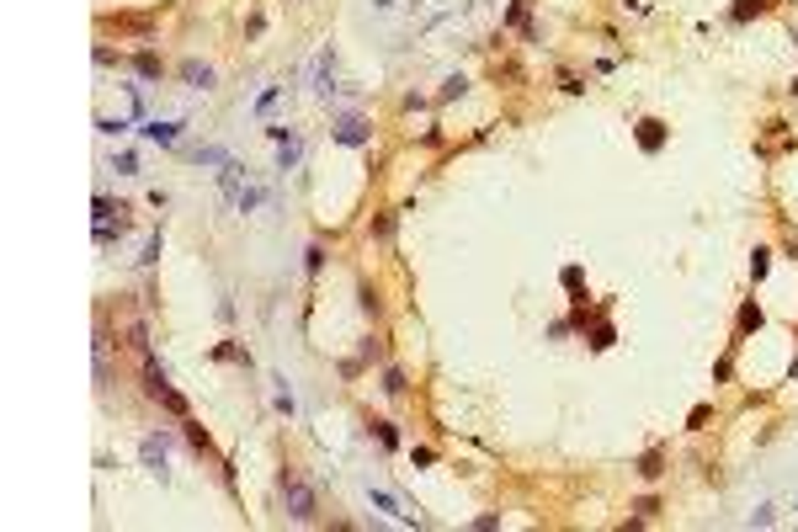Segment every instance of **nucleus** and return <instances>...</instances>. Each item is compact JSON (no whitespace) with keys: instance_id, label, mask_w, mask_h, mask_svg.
Segmentation results:
<instances>
[{"instance_id":"6e6552de","label":"nucleus","mask_w":798,"mask_h":532,"mask_svg":"<svg viewBox=\"0 0 798 532\" xmlns=\"http://www.w3.org/2000/svg\"><path fill=\"white\" fill-rule=\"evenodd\" d=\"M362 139H367V128H362L357 118H352V123H341V144H362Z\"/></svg>"},{"instance_id":"1a4fd4ad","label":"nucleus","mask_w":798,"mask_h":532,"mask_svg":"<svg viewBox=\"0 0 798 532\" xmlns=\"http://www.w3.org/2000/svg\"><path fill=\"white\" fill-rule=\"evenodd\" d=\"M638 144L644 149H660V123H638Z\"/></svg>"},{"instance_id":"f03ea898","label":"nucleus","mask_w":798,"mask_h":532,"mask_svg":"<svg viewBox=\"0 0 798 532\" xmlns=\"http://www.w3.org/2000/svg\"><path fill=\"white\" fill-rule=\"evenodd\" d=\"M144 463H149V469H155L160 474V479H165V442H160V436H144Z\"/></svg>"},{"instance_id":"39448f33","label":"nucleus","mask_w":798,"mask_h":532,"mask_svg":"<svg viewBox=\"0 0 798 532\" xmlns=\"http://www.w3.org/2000/svg\"><path fill=\"white\" fill-rule=\"evenodd\" d=\"M219 186H224V197H239V165H235V160L219 170Z\"/></svg>"},{"instance_id":"0eeeda50","label":"nucleus","mask_w":798,"mask_h":532,"mask_svg":"<svg viewBox=\"0 0 798 532\" xmlns=\"http://www.w3.org/2000/svg\"><path fill=\"white\" fill-rule=\"evenodd\" d=\"M181 80H192V85H213V69H202V64H181Z\"/></svg>"},{"instance_id":"7ed1b4c3","label":"nucleus","mask_w":798,"mask_h":532,"mask_svg":"<svg viewBox=\"0 0 798 532\" xmlns=\"http://www.w3.org/2000/svg\"><path fill=\"white\" fill-rule=\"evenodd\" d=\"M176 133H181V123H149L144 128V139H155V144H176Z\"/></svg>"},{"instance_id":"f257e3e1","label":"nucleus","mask_w":798,"mask_h":532,"mask_svg":"<svg viewBox=\"0 0 798 532\" xmlns=\"http://www.w3.org/2000/svg\"><path fill=\"white\" fill-rule=\"evenodd\" d=\"M282 500H288V516H293V522H309V516H314V490L299 485L293 474H282Z\"/></svg>"},{"instance_id":"20e7f679","label":"nucleus","mask_w":798,"mask_h":532,"mask_svg":"<svg viewBox=\"0 0 798 532\" xmlns=\"http://www.w3.org/2000/svg\"><path fill=\"white\" fill-rule=\"evenodd\" d=\"M235 203H239V213H250V208H261V203H266V186H239V197H235Z\"/></svg>"},{"instance_id":"423d86ee","label":"nucleus","mask_w":798,"mask_h":532,"mask_svg":"<svg viewBox=\"0 0 798 532\" xmlns=\"http://www.w3.org/2000/svg\"><path fill=\"white\" fill-rule=\"evenodd\" d=\"M373 506H378V511H389V516H405V522H410V511H399V500H394L389 490H373Z\"/></svg>"}]
</instances>
